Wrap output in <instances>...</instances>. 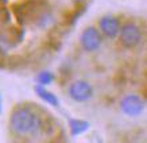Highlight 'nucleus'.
Segmentation results:
<instances>
[{
  "label": "nucleus",
  "instance_id": "nucleus-4",
  "mask_svg": "<svg viewBox=\"0 0 147 143\" xmlns=\"http://www.w3.org/2000/svg\"><path fill=\"white\" fill-rule=\"evenodd\" d=\"M69 96L77 103H84L88 101L93 96V88L92 85L85 80H77L71 82L69 86Z\"/></svg>",
  "mask_w": 147,
  "mask_h": 143
},
{
  "label": "nucleus",
  "instance_id": "nucleus-9",
  "mask_svg": "<svg viewBox=\"0 0 147 143\" xmlns=\"http://www.w3.org/2000/svg\"><path fill=\"white\" fill-rule=\"evenodd\" d=\"M36 81H38V84L42 85V86H45V85H49L51 84L54 81V74L51 72H40L38 77H36Z\"/></svg>",
  "mask_w": 147,
  "mask_h": 143
},
{
  "label": "nucleus",
  "instance_id": "nucleus-11",
  "mask_svg": "<svg viewBox=\"0 0 147 143\" xmlns=\"http://www.w3.org/2000/svg\"><path fill=\"white\" fill-rule=\"evenodd\" d=\"M0 112H1V98H0Z\"/></svg>",
  "mask_w": 147,
  "mask_h": 143
},
{
  "label": "nucleus",
  "instance_id": "nucleus-3",
  "mask_svg": "<svg viewBox=\"0 0 147 143\" xmlns=\"http://www.w3.org/2000/svg\"><path fill=\"white\" fill-rule=\"evenodd\" d=\"M80 43H81V47L85 51L92 53V51H96L101 46L102 36L96 27L89 26V27H86L84 31H82V34H81Z\"/></svg>",
  "mask_w": 147,
  "mask_h": 143
},
{
  "label": "nucleus",
  "instance_id": "nucleus-8",
  "mask_svg": "<svg viewBox=\"0 0 147 143\" xmlns=\"http://www.w3.org/2000/svg\"><path fill=\"white\" fill-rule=\"evenodd\" d=\"M69 127H70L71 136H78V135L84 134L86 130H89V123L81 120V119H70Z\"/></svg>",
  "mask_w": 147,
  "mask_h": 143
},
{
  "label": "nucleus",
  "instance_id": "nucleus-5",
  "mask_svg": "<svg viewBox=\"0 0 147 143\" xmlns=\"http://www.w3.org/2000/svg\"><path fill=\"white\" fill-rule=\"evenodd\" d=\"M120 108L127 116H139L144 109V101L138 94H127L121 98Z\"/></svg>",
  "mask_w": 147,
  "mask_h": 143
},
{
  "label": "nucleus",
  "instance_id": "nucleus-1",
  "mask_svg": "<svg viewBox=\"0 0 147 143\" xmlns=\"http://www.w3.org/2000/svg\"><path fill=\"white\" fill-rule=\"evenodd\" d=\"M38 125V119L30 109L18 108L11 115V127L18 134H27Z\"/></svg>",
  "mask_w": 147,
  "mask_h": 143
},
{
  "label": "nucleus",
  "instance_id": "nucleus-2",
  "mask_svg": "<svg viewBox=\"0 0 147 143\" xmlns=\"http://www.w3.org/2000/svg\"><path fill=\"white\" fill-rule=\"evenodd\" d=\"M120 43L127 49H132L140 43L142 40V31L135 23H125L124 26H121L120 34Z\"/></svg>",
  "mask_w": 147,
  "mask_h": 143
},
{
  "label": "nucleus",
  "instance_id": "nucleus-6",
  "mask_svg": "<svg viewBox=\"0 0 147 143\" xmlns=\"http://www.w3.org/2000/svg\"><path fill=\"white\" fill-rule=\"evenodd\" d=\"M98 26H100V31L107 36V38H116V36L120 34V30H121V26H120V22L119 19L112 16V15H105L100 19L98 22Z\"/></svg>",
  "mask_w": 147,
  "mask_h": 143
},
{
  "label": "nucleus",
  "instance_id": "nucleus-7",
  "mask_svg": "<svg viewBox=\"0 0 147 143\" xmlns=\"http://www.w3.org/2000/svg\"><path fill=\"white\" fill-rule=\"evenodd\" d=\"M35 92H36V94H38V96H39V97L43 100V101H46L47 104L53 105V107H58V104H59V100H58V97L54 93H51L50 90H47L46 88H43L42 85H38V86H35Z\"/></svg>",
  "mask_w": 147,
  "mask_h": 143
},
{
  "label": "nucleus",
  "instance_id": "nucleus-10",
  "mask_svg": "<svg viewBox=\"0 0 147 143\" xmlns=\"http://www.w3.org/2000/svg\"><path fill=\"white\" fill-rule=\"evenodd\" d=\"M73 1H76V3H81V1H84V0H73Z\"/></svg>",
  "mask_w": 147,
  "mask_h": 143
}]
</instances>
